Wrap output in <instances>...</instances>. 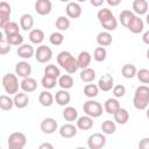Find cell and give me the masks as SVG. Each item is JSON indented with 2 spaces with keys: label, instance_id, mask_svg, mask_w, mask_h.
Returning <instances> with one entry per match:
<instances>
[{
  "label": "cell",
  "instance_id": "db71d44e",
  "mask_svg": "<svg viewBox=\"0 0 149 149\" xmlns=\"http://www.w3.org/2000/svg\"><path fill=\"white\" fill-rule=\"evenodd\" d=\"M44 148L52 149V148H54V146H52V144H50V143H42V144L40 146V149H44Z\"/></svg>",
  "mask_w": 149,
  "mask_h": 149
},
{
  "label": "cell",
  "instance_id": "4316f807",
  "mask_svg": "<svg viewBox=\"0 0 149 149\" xmlns=\"http://www.w3.org/2000/svg\"><path fill=\"white\" fill-rule=\"evenodd\" d=\"M29 41L33 44H41L44 41V33L41 29H31L29 33Z\"/></svg>",
  "mask_w": 149,
  "mask_h": 149
},
{
  "label": "cell",
  "instance_id": "7c38bea8",
  "mask_svg": "<svg viewBox=\"0 0 149 149\" xmlns=\"http://www.w3.org/2000/svg\"><path fill=\"white\" fill-rule=\"evenodd\" d=\"M15 73H16V76H19L21 78L29 77L30 73H31V65L26 61L19 62L15 65Z\"/></svg>",
  "mask_w": 149,
  "mask_h": 149
},
{
  "label": "cell",
  "instance_id": "8fae6325",
  "mask_svg": "<svg viewBox=\"0 0 149 149\" xmlns=\"http://www.w3.org/2000/svg\"><path fill=\"white\" fill-rule=\"evenodd\" d=\"M57 127H58L57 121L52 118H47L41 122V130L44 134H48V135L54 134L57 130Z\"/></svg>",
  "mask_w": 149,
  "mask_h": 149
},
{
  "label": "cell",
  "instance_id": "b9f144b4",
  "mask_svg": "<svg viewBox=\"0 0 149 149\" xmlns=\"http://www.w3.org/2000/svg\"><path fill=\"white\" fill-rule=\"evenodd\" d=\"M6 38L10 43V45H17V47H20L21 44H23V36L20 33L13 34V35H8V36H6Z\"/></svg>",
  "mask_w": 149,
  "mask_h": 149
},
{
  "label": "cell",
  "instance_id": "f1b7e54d",
  "mask_svg": "<svg viewBox=\"0 0 149 149\" xmlns=\"http://www.w3.org/2000/svg\"><path fill=\"white\" fill-rule=\"evenodd\" d=\"M79 76H80V79L84 83H91L95 78V71L93 69H91V68H85V69L81 70Z\"/></svg>",
  "mask_w": 149,
  "mask_h": 149
},
{
  "label": "cell",
  "instance_id": "7402d4cb",
  "mask_svg": "<svg viewBox=\"0 0 149 149\" xmlns=\"http://www.w3.org/2000/svg\"><path fill=\"white\" fill-rule=\"evenodd\" d=\"M129 120V113L127 109L125 108H119L115 113H114V121L119 125H126Z\"/></svg>",
  "mask_w": 149,
  "mask_h": 149
},
{
  "label": "cell",
  "instance_id": "4dcf8cb0",
  "mask_svg": "<svg viewBox=\"0 0 149 149\" xmlns=\"http://www.w3.org/2000/svg\"><path fill=\"white\" fill-rule=\"evenodd\" d=\"M63 118L69 122L76 121L78 119V111L74 107H71V106L65 107V109L63 111Z\"/></svg>",
  "mask_w": 149,
  "mask_h": 149
},
{
  "label": "cell",
  "instance_id": "680465c9",
  "mask_svg": "<svg viewBox=\"0 0 149 149\" xmlns=\"http://www.w3.org/2000/svg\"><path fill=\"white\" fill-rule=\"evenodd\" d=\"M59 1H62V2H69L70 0H59Z\"/></svg>",
  "mask_w": 149,
  "mask_h": 149
},
{
  "label": "cell",
  "instance_id": "8d00e7d4",
  "mask_svg": "<svg viewBox=\"0 0 149 149\" xmlns=\"http://www.w3.org/2000/svg\"><path fill=\"white\" fill-rule=\"evenodd\" d=\"M99 86L95 85V84H87L85 87H84V94L87 97V98H94L99 94Z\"/></svg>",
  "mask_w": 149,
  "mask_h": 149
},
{
  "label": "cell",
  "instance_id": "2e32d148",
  "mask_svg": "<svg viewBox=\"0 0 149 149\" xmlns=\"http://www.w3.org/2000/svg\"><path fill=\"white\" fill-rule=\"evenodd\" d=\"M20 86H21L23 92L30 93V92H34L37 88V81L34 78H31V77H26L20 83Z\"/></svg>",
  "mask_w": 149,
  "mask_h": 149
},
{
  "label": "cell",
  "instance_id": "cb8c5ba5",
  "mask_svg": "<svg viewBox=\"0 0 149 149\" xmlns=\"http://www.w3.org/2000/svg\"><path fill=\"white\" fill-rule=\"evenodd\" d=\"M54 100H55V97L49 91H42L38 95V101L44 107H50L54 104Z\"/></svg>",
  "mask_w": 149,
  "mask_h": 149
},
{
  "label": "cell",
  "instance_id": "bcb514c9",
  "mask_svg": "<svg viewBox=\"0 0 149 149\" xmlns=\"http://www.w3.org/2000/svg\"><path fill=\"white\" fill-rule=\"evenodd\" d=\"M97 16H98L99 22L101 23V22H104V21L111 19V17L114 16V15H113V13L111 12V9H108V8H102V9H100V10L98 12Z\"/></svg>",
  "mask_w": 149,
  "mask_h": 149
},
{
  "label": "cell",
  "instance_id": "277c9868",
  "mask_svg": "<svg viewBox=\"0 0 149 149\" xmlns=\"http://www.w3.org/2000/svg\"><path fill=\"white\" fill-rule=\"evenodd\" d=\"M83 109L85 114L92 118H99L102 114V105L95 100H87L86 102H84Z\"/></svg>",
  "mask_w": 149,
  "mask_h": 149
},
{
  "label": "cell",
  "instance_id": "60d3db41",
  "mask_svg": "<svg viewBox=\"0 0 149 149\" xmlns=\"http://www.w3.org/2000/svg\"><path fill=\"white\" fill-rule=\"evenodd\" d=\"M100 24H101L102 28L106 29L107 31H113V30H115L116 27H118V21H116V19H115L114 16H112L111 19H108V20L101 22Z\"/></svg>",
  "mask_w": 149,
  "mask_h": 149
},
{
  "label": "cell",
  "instance_id": "f35d334b",
  "mask_svg": "<svg viewBox=\"0 0 149 149\" xmlns=\"http://www.w3.org/2000/svg\"><path fill=\"white\" fill-rule=\"evenodd\" d=\"M56 28L61 31H65L70 28V20L66 16H58L56 20Z\"/></svg>",
  "mask_w": 149,
  "mask_h": 149
},
{
  "label": "cell",
  "instance_id": "e0dca14e",
  "mask_svg": "<svg viewBox=\"0 0 149 149\" xmlns=\"http://www.w3.org/2000/svg\"><path fill=\"white\" fill-rule=\"evenodd\" d=\"M70 100H71V95H70V93H69L66 90H64V88L57 91L56 94H55V101H56V104H58L59 106L69 105V104H70Z\"/></svg>",
  "mask_w": 149,
  "mask_h": 149
},
{
  "label": "cell",
  "instance_id": "6f0895ef",
  "mask_svg": "<svg viewBox=\"0 0 149 149\" xmlns=\"http://www.w3.org/2000/svg\"><path fill=\"white\" fill-rule=\"evenodd\" d=\"M147 58H148V61H149V49L147 50Z\"/></svg>",
  "mask_w": 149,
  "mask_h": 149
},
{
  "label": "cell",
  "instance_id": "836d02e7",
  "mask_svg": "<svg viewBox=\"0 0 149 149\" xmlns=\"http://www.w3.org/2000/svg\"><path fill=\"white\" fill-rule=\"evenodd\" d=\"M121 73H122V76L125 78L130 79V78H134L136 76L137 70H136L135 65H133V64H125L122 66V69H121Z\"/></svg>",
  "mask_w": 149,
  "mask_h": 149
},
{
  "label": "cell",
  "instance_id": "d6986e66",
  "mask_svg": "<svg viewBox=\"0 0 149 149\" xmlns=\"http://www.w3.org/2000/svg\"><path fill=\"white\" fill-rule=\"evenodd\" d=\"M16 52H17L19 57H21L23 59H29L35 54V50H34V48H33L31 44H21L17 48V51Z\"/></svg>",
  "mask_w": 149,
  "mask_h": 149
},
{
  "label": "cell",
  "instance_id": "7bdbcfd3",
  "mask_svg": "<svg viewBox=\"0 0 149 149\" xmlns=\"http://www.w3.org/2000/svg\"><path fill=\"white\" fill-rule=\"evenodd\" d=\"M93 57L97 62H104L107 57V51L104 47H98L94 49V52H93Z\"/></svg>",
  "mask_w": 149,
  "mask_h": 149
},
{
  "label": "cell",
  "instance_id": "816d5d0a",
  "mask_svg": "<svg viewBox=\"0 0 149 149\" xmlns=\"http://www.w3.org/2000/svg\"><path fill=\"white\" fill-rule=\"evenodd\" d=\"M106 2H107L109 6H112V7H115V6L120 5L121 0H106Z\"/></svg>",
  "mask_w": 149,
  "mask_h": 149
},
{
  "label": "cell",
  "instance_id": "ac0fdd59",
  "mask_svg": "<svg viewBox=\"0 0 149 149\" xmlns=\"http://www.w3.org/2000/svg\"><path fill=\"white\" fill-rule=\"evenodd\" d=\"M13 100H14V106L19 109H22V108L27 107L28 102H29V98H28L26 92H19V93L14 94Z\"/></svg>",
  "mask_w": 149,
  "mask_h": 149
},
{
  "label": "cell",
  "instance_id": "4fadbf2b",
  "mask_svg": "<svg viewBox=\"0 0 149 149\" xmlns=\"http://www.w3.org/2000/svg\"><path fill=\"white\" fill-rule=\"evenodd\" d=\"M65 12L70 19H78L81 15V7L78 2H69L65 7Z\"/></svg>",
  "mask_w": 149,
  "mask_h": 149
},
{
  "label": "cell",
  "instance_id": "3957f363",
  "mask_svg": "<svg viewBox=\"0 0 149 149\" xmlns=\"http://www.w3.org/2000/svg\"><path fill=\"white\" fill-rule=\"evenodd\" d=\"M2 86L6 93L10 94H16L19 91V80L16 73H6L2 77Z\"/></svg>",
  "mask_w": 149,
  "mask_h": 149
},
{
  "label": "cell",
  "instance_id": "ffe728a7",
  "mask_svg": "<svg viewBox=\"0 0 149 149\" xmlns=\"http://www.w3.org/2000/svg\"><path fill=\"white\" fill-rule=\"evenodd\" d=\"M127 28H128L129 31H132L133 34H139V33H141V31L143 30L144 23H143L142 19H140V16H136V15H135L134 19L132 20V22L128 24Z\"/></svg>",
  "mask_w": 149,
  "mask_h": 149
},
{
  "label": "cell",
  "instance_id": "d4e9b609",
  "mask_svg": "<svg viewBox=\"0 0 149 149\" xmlns=\"http://www.w3.org/2000/svg\"><path fill=\"white\" fill-rule=\"evenodd\" d=\"M133 9L137 15L147 14V12H148V1L147 0H134L133 1Z\"/></svg>",
  "mask_w": 149,
  "mask_h": 149
},
{
  "label": "cell",
  "instance_id": "603a6c76",
  "mask_svg": "<svg viewBox=\"0 0 149 149\" xmlns=\"http://www.w3.org/2000/svg\"><path fill=\"white\" fill-rule=\"evenodd\" d=\"M91 54L88 51H81L78 57H77V63H78V66L83 70L85 68H88V65L91 64Z\"/></svg>",
  "mask_w": 149,
  "mask_h": 149
},
{
  "label": "cell",
  "instance_id": "c3c4849f",
  "mask_svg": "<svg viewBox=\"0 0 149 149\" xmlns=\"http://www.w3.org/2000/svg\"><path fill=\"white\" fill-rule=\"evenodd\" d=\"M125 93H126V87L123 85L120 84V85H115L113 87V95L115 98H122L125 95Z\"/></svg>",
  "mask_w": 149,
  "mask_h": 149
},
{
  "label": "cell",
  "instance_id": "30bf717a",
  "mask_svg": "<svg viewBox=\"0 0 149 149\" xmlns=\"http://www.w3.org/2000/svg\"><path fill=\"white\" fill-rule=\"evenodd\" d=\"M98 86H99V88L101 91L108 92L114 87V78L112 77V74L106 73V74L100 77V79L98 81Z\"/></svg>",
  "mask_w": 149,
  "mask_h": 149
},
{
  "label": "cell",
  "instance_id": "f6af8a7d",
  "mask_svg": "<svg viewBox=\"0 0 149 149\" xmlns=\"http://www.w3.org/2000/svg\"><path fill=\"white\" fill-rule=\"evenodd\" d=\"M49 41L54 45H61L64 42V35L62 33H59V31H55V33H52L50 35Z\"/></svg>",
  "mask_w": 149,
  "mask_h": 149
},
{
  "label": "cell",
  "instance_id": "91938a15",
  "mask_svg": "<svg viewBox=\"0 0 149 149\" xmlns=\"http://www.w3.org/2000/svg\"><path fill=\"white\" fill-rule=\"evenodd\" d=\"M86 0H77V2H85Z\"/></svg>",
  "mask_w": 149,
  "mask_h": 149
},
{
  "label": "cell",
  "instance_id": "484cf974",
  "mask_svg": "<svg viewBox=\"0 0 149 149\" xmlns=\"http://www.w3.org/2000/svg\"><path fill=\"white\" fill-rule=\"evenodd\" d=\"M104 108H105L107 114H113L114 115V113L120 108V102L114 98H109L105 101Z\"/></svg>",
  "mask_w": 149,
  "mask_h": 149
},
{
  "label": "cell",
  "instance_id": "ab89813d",
  "mask_svg": "<svg viewBox=\"0 0 149 149\" xmlns=\"http://www.w3.org/2000/svg\"><path fill=\"white\" fill-rule=\"evenodd\" d=\"M44 74L57 79V78L61 77V71H59V69L55 64H50V65H47L44 68Z\"/></svg>",
  "mask_w": 149,
  "mask_h": 149
},
{
  "label": "cell",
  "instance_id": "d590c367",
  "mask_svg": "<svg viewBox=\"0 0 149 149\" xmlns=\"http://www.w3.org/2000/svg\"><path fill=\"white\" fill-rule=\"evenodd\" d=\"M13 106H14V100L9 95L2 94L0 97V108L2 111H9L13 108Z\"/></svg>",
  "mask_w": 149,
  "mask_h": 149
},
{
  "label": "cell",
  "instance_id": "9c48e42d",
  "mask_svg": "<svg viewBox=\"0 0 149 149\" xmlns=\"http://www.w3.org/2000/svg\"><path fill=\"white\" fill-rule=\"evenodd\" d=\"M51 9H52V3L50 0H37L35 2V10L37 14L42 16L50 14Z\"/></svg>",
  "mask_w": 149,
  "mask_h": 149
},
{
  "label": "cell",
  "instance_id": "7dc6e473",
  "mask_svg": "<svg viewBox=\"0 0 149 149\" xmlns=\"http://www.w3.org/2000/svg\"><path fill=\"white\" fill-rule=\"evenodd\" d=\"M136 77H137V79H139L141 83H143V84H149V70H147V69H141V70H139L137 73H136Z\"/></svg>",
  "mask_w": 149,
  "mask_h": 149
},
{
  "label": "cell",
  "instance_id": "e575fe53",
  "mask_svg": "<svg viewBox=\"0 0 149 149\" xmlns=\"http://www.w3.org/2000/svg\"><path fill=\"white\" fill-rule=\"evenodd\" d=\"M101 130L104 134H107V135H112L115 133L116 130V125L114 121L112 120H106L101 123Z\"/></svg>",
  "mask_w": 149,
  "mask_h": 149
},
{
  "label": "cell",
  "instance_id": "d6a6232c",
  "mask_svg": "<svg viewBox=\"0 0 149 149\" xmlns=\"http://www.w3.org/2000/svg\"><path fill=\"white\" fill-rule=\"evenodd\" d=\"M2 31L6 36L8 35H13V34H17L20 33V28H19V24L16 22H13V21H9L7 22L3 27H2Z\"/></svg>",
  "mask_w": 149,
  "mask_h": 149
},
{
  "label": "cell",
  "instance_id": "52a82bcc",
  "mask_svg": "<svg viewBox=\"0 0 149 149\" xmlns=\"http://www.w3.org/2000/svg\"><path fill=\"white\" fill-rule=\"evenodd\" d=\"M106 144V137L102 133H94L90 135L87 140V146L90 149H100L105 147Z\"/></svg>",
  "mask_w": 149,
  "mask_h": 149
},
{
  "label": "cell",
  "instance_id": "f5cc1de1",
  "mask_svg": "<svg viewBox=\"0 0 149 149\" xmlns=\"http://www.w3.org/2000/svg\"><path fill=\"white\" fill-rule=\"evenodd\" d=\"M142 41H143L144 44H148V45H149V30L146 31V33L143 34V36H142Z\"/></svg>",
  "mask_w": 149,
  "mask_h": 149
},
{
  "label": "cell",
  "instance_id": "681fc988",
  "mask_svg": "<svg viewBox=\"0 0 149 149\" xmlns=\"http://www.w3.org/2000/svg\"><path fill=\"white\" fill-rule=\"evenodd\" d=\"M139 148L141 149H149V137H144L140 141L139 143Z\"/></svg>",
  "mask_w": 149,
  "mask_h": 149
},
{
  "label": "cell",
  "instance_id": "1f68e13d",
  "mask_svg": "<svg viewBox=\"0 0 149 149\" xmlns=\"http://www.w3.org/2000/svg\"><path fill=\"white\" fill-rule=\"evenodd\" d=\"M134 13L133 12H130V10H128V9H126V10H122L121 13H120V15H119V20H120V22H121V24L123 26V27H128V24L132 22V20L134 19Z\"/></svg>",
  "mask_w": 149,
  "mask_h": 149
},
{
  "label": "cell",
  "instance_id": "f546056e",
  "mask_svg": "<svg viewBox=\"0 0 149 149\" xmlns=\"http://www.w3.org/2000/svg\"><path fill=\"white\" fill-rule=\"evenodd\" d=\"M58 85L61 86V88H64V90H69L73 86V78L69 74H62L59 78H58Z\"/></svg>",
  "mask_w": 149,
  "mask_h": 149
},
{
  "label": "cell",
  "instance_id": "ee69618b",
  "mask_svg": "<svg viewBox=\"0 0 149 149\" xmlns=\"http://www.w3.org/2000/svg\"><path fill=\"white\" fill-rule=\"evenodd\" d=\"M10 51V43L7 41L6 36L0 35V55H6Z\"/></svg>",
  "mask_w": 149,
  "mask_h": 149
},
{
  "label": "cell",
  "instance_id": "6da1fadb",
  "mask_svg": "<svg viewBox=\"0 0 149 149\" xmlns=\"http://www.w3.org/2000/svg\"><path fill=\"white\" fill-rule=\"evenodd\" d=\"M57 63L70 74L74 73L79 69L77 58H74L72 54H70L69 51H61L57 55Z\"/></svg>",
  "mask_w": 149,
  "mask_h": 149
},
{
  "label": "cell",
  "instance_id": "74e56055",
  "mask_svg": "<svg viewBox=\"0 0 149 149\" xmlns=\"http://www.w3.org/2000/svg\"><path fill=\"white\" fill-rule=\"evenodd\" d=\"M41 84H42V86H43L44 88L51 90V88H54V87L58 84V80H57L56 78H52V77H49V76L44 74L43 78L41 79Z\"/></svg>",
  "mask_w": 149,
  "mask_h": 149
},
{
  "label": "cell",
  "instance_id": "9a60e30c",
  "mask_svg": "<svg viewBox=\"0 0 149 149\" xmlns=\"http://www.w3.org/2000/svg\"><path fill=\"white\" fill-rule=\"evenodd\" d=\"M93 127V118L90 115H83L77 119V128L80 130H90Z\"/></svg>",
  "mask_w": 149,
  "mask_h": 149
},
{
  "label": "cell",
  "instance_id": "8992f818",
  "mask_svg": "<svg viewBox=\"0 0 149 149\" xmlns=\"http://www.w3.org/2000/svg\"><path fill=\"white\" fill-rule=\"evenodd\" d=\"M35 58L38 63L44 64L52 58V50L49 47L42 44V45L37 47V49L35 51Z\"/></svg>",
  "mask_w": 149,
  "mask_h": 149
},
{
  "label": "cell",
  "instance_id": "ba28073f",
  "mask_svg": "<svg viewBox=\"0 0 149 149\" xmlns=\"http://www.w3.org/2000/svg\"><path fill=\"white\" fill-rule=\"evenodd\" d=\"M12 14L10 5L6 1L0 2V27L2 28L7 22H9V17Z\"/></svg>",
  "mask_w": 149,
  "mask_h": 149
},
{
  "label": "cell",
  "instance_id": "5bb4252c",
  "mask_svg": "<svg viewBox=\"0 0 149 149\" xmlns=\"http://www.w3.org/2000/svg\"><path fill=\"white\" fill-rule=\"evenodd\" d=\"M59 135L63 139H72L77 135V127L72 123H65L59 128Z\"/></svg>",
  "mask_w": 149,
  "mask_h": 149
},
{
  "label": "cell",
  "instance_id": "83f0119b",
  "mask_svg": "<svg viewBox=\"0 0 149 149\" xmlns=\"http://www.w3.org/2000/svg\"><path fill=\"white\" fill-rule=\"evenodd\" d=\"M34 26V19L30 14H23L21 17H20V27L21 29L28 31V30H31Z\"/></svg>",
  "mask_w": 149,
  "mask_h": 149
},
{
  "label": "cell",
  "instance_id": "9f6ffc18",
  "mask_svg": "<svg viewBox=\"0 0 149 149\" xmlns=\"http://www.w3.org/2000/svg\"><path fill=\"white\" fill-rule=\"evenodd\" d=\"M146 115H147V118H148V119H149V108H148V109H147V113H146Z\"/></svg>",
  "mask_w": 149,
  "mask_h": 149
},
{
  "label": "cell",
  "instance_id": "44dd1931",
  "mask_svg": "<svg viewBox=\"0 0 149 149\" xmlns=\"http://www.w3.org/2000/svg\"><path fill=\"white\" fill-rule=\"evenodd\" d=\"M113 42V37L112 35L109 34V31H101L97 35V43L100 45V47H108L111 45Z\"/></svg>",
  "mask_w": 149,
  "mask_h": 149
},
{
  "label": "cell",
  "instance_id": "f907efd6",
  "mask_svg": "<svg viewBox=\"0 0 149 149\" xmlns=\"http://www.w3.org/2000/svg\"><path fill=\"white\" fill-rule=\"evenodd\" d=\"M90 2L93 7H100L105 2V0H90Z\"/></svg>",
  "mask_w": 149,
  "mask_h": 149
},
{
  "label": "cell",
  "instance_id": "7a4b0ae2",
  "mask_svg": "<svg viewBox=\"0 0 149 149\" xmlns=\"http://www.w3.org/2000/svg\"><path fill=\"white\" fill-rule=\"evenodd\" d=\"M133 105L136 109H146L149 105V87L147 85H141L135 90Z\"/></svg>",
  "mask_w": 149,
  "mask_h": 149
},
{
  "label": "cell",
  "instance_id": "5b68a950",
  "mask_svg": "<svg viewBox=\"0 0 149 149\" xmlns=\"http://www.w3.org/2000/svg\"><path fill=\"white\" fill-rule=\"evenodd\" d=\"M27 143V137L21 132L12 133L8 137V147L12 149H22Z\"/></svg>",
  "mask_w": 149,
  "mask_h": 149
},
{
  "label": "cell",
  "instance_id": "11a10c76",
  "mask_svg": "<svg viewBox=\"0 0 149 149\" xmlns=\"http://www.w3.org/2000/svg\"><path fill=\"white\" fill-rule=\"evenodd\" d=\"M146 21H147V23L149 24V13L147 14V16H146Z\"/></svg>",
  "mask_w": 149,
  "mask_h": 149
}]
</instances>
